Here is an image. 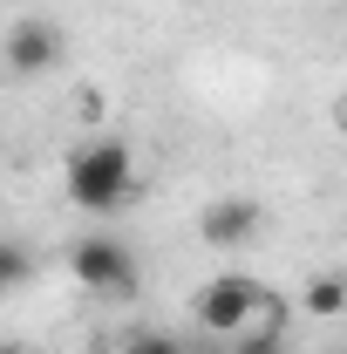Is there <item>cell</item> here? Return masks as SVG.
Masks as SVG:
<instances>
[{
  "label": "cell",
  "instance_id": "obj_1",
  "mask_svg": "<svg viewBox=\"0 0 347 354\" xmlns=\"http://www.w3.org/2000/svg\"><path fill=\"white\" fill-rule=\"evenodd\" d=\"M62 191H68V205L88 212V218L123 212L130 191H136V150L123 136H88V143H75L62 157Z\"/></svg>",
  "mask_w": 347,
  "mask_h": 354
},
{
  "label": "cell",
  "instance_id": "obj_2",
  "mask_svg": "<svg viewBox=\"0 0 347 354\" xmlns=\"http://www.w3.org/2000/svg\"><path fill=\"white\" fill-rule=\"evenodd\" d=\"M68 272H75L82 293H102V300H130L136 286H143V266H136V252L116 232H82L68 245Z\"/></svg>",
  "mask_w": 347,
  "mask_h": 354
},
{
  "label": "cell",
  "instance_id": "obj_3",
  "mask_svg": "<svg viewBox=\"0 0 347 354\" xmlns=\"http://www.w3.org/2000/svg\"><path fill=\"white\" fill-rule=\"evenodd\" d=\"M252 313H259V279H245V272H218V279L198 286V300H191V320L212 341H238L252 327Z\"/></svg>",
  "mask_w": 347,
  "mask_h": 354
},
{
  "label": "cell",
  "instance_id": "obj_4",
  "mask_svg": "<svg viewBox=\"0 0 347 354\" xmlns=\"http://www.w3.org/2000/svg\"><path fill=\"white\" fill-rule=\"evenodd\" d=\"M62 62V28L55 21H41V14H21L14 28H7V68L21 75V82H35V75H48Z\"/></svg>",
  "mask_w": 347,
  "mask_h": 354
},
{
  "label": "cell",
  "instance_id": "obj_5",
  "mask_svg": "<svg viewBox=\"0 0 347 354\" xmlns=\"http://www.w3.org/2000/svg\"><path fill=\"white\" fill-rule=\"evenodd\" d=\"M259 225H265L259 198H218V205H205V218H198V239L218 245V252H232V245H252Z\"/></svg>",
  "mask_w": 347,
  "mask_h": 354
},
{
  "label": "cell",
  "instance_id": "obj_6",
  "mask_svg": "<svg viewBox=\"0 0 347 354\" xmlns=\"http://www.w3.org/2000/svg\"><path fill=\"white\" fill-rule=\"evenodd\" d=\"M300 313H313V320L347 313V272H313V279L300 286Z\"/></svg>",
  "mask_w": 347,
  "mask_h": 354
},
{
  "label": "cell",
  "instance_id": "obj_7",
  "mask_svg": "<svg viewBox=\"0 0 347 354\" xmlns=\"http://www.w3.org/2000/svg\"><path fill=\"white\" fill-rule=\"evenodd\" d=\"M28 272H35L28 245H21V239H7V245H0V286H7V293H21V286H28Z\"/></svg>",
  "mask_w": 347,
  "mask_h": 354
},
{
  "label": "cell",
  "instance_id": "obj_8",
  "mask_svg": "<svg viewBox=\"0 0 347 354\" xmlns=\"http://www.w3.org/2000/svg\"><path fill=\"white\" fill-rule=\"evenodd\" d=\"M252 327H265V334H286V300H279L272 286H259V313H252Z\"/></svg>",
  "mask_w": 347,
  "mask_h": 354
},
{
  "label": "cell",
  "instance_id": "obj_9",
  "mask_svg": "<svg viewBox=\"0 0 347 354\" xmlns=\"http://www.w3.org/2000/svg\"><path fill=\"white\" fill-rule=\"evenodd\" d=\"M232 354H286V334H265V327H245V334L232 341Z\"/></svg>",
  "mask_w": 347,
  "mask_h": 354
},
{
  "label": "cell",
  "instance_id": "obj_10",
  "mask_svg": "<svg viewBox=\"0 0 347 354\" xmlns=\"http://www.w3.org/2000/svg\"><path fill=\"white\" fill-rule=\"evenodd\" d=\"M123 354H191L184 341H171V334H130L123 341Z\"/></svg>",
  "mask_w": 347,
  "mask_h": 354
},
{
  "label": "cell",
  "instance_id": "obj_11",
  "mask_svg": "<svg viewBox=\"0 0 347 354\" xmlns=\"http://www.w3.org/2000/svg\"><path fill=\"white\" fill-rule=\"evenodd\" d=\"M341 354H347V348H341Z\"/></svg>",
  "mask_w": 347,
  "mask_h": 354
}]
</instances>
